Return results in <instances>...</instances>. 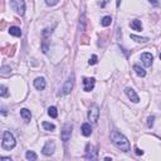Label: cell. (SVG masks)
Listing matches in <instances>:
<instances>
[{"mask_svg": "<svg viewBox=\"0 0 161 161\" xmlns=\"http://www.w3.org/2000/svg\"><path fill=\"white\" fill-rule=\"evenodd\" d=\"M111 141L117 149L123 152H128L131 150V145H130V141L127 140V137L116 130L111 131Z\"/></svg>", "mask_w": 161, "mask_h": 161, "instance_id": "6da1fadb", "label": "cell"}, {"mask_svg": "<svg viewBox=\"0 0 161 161\" xmlns=\"http://www.w3.org/2000/svg\"><path fill=\"white\" fill-rule=\"evenodd\" d=\"M17 145V141H15L14 135L10 131H4L3 133V141H1V147L4 150H13Z\"/></svg>", "mask_w": 161, "mask_h": 161, "instance_id": "7a4b0ae2", "label": "cell"}, {"mask_svg": "<svg viewBox=\"0 0 161 161\" xmlns=\"http://www.w3.org/2000/svg\"><path fill=\"white\" fill-rule=\"evenodd\" d=\"M98 117H100V107L96 103H93L88 110V121L96 123L98 121Z\"/></svg>", "mask_w": 161, "mask_h": 161, "instance_id": "3957f363", "label": "cell"}, {"mask_svg": "<svg viewBox=\"0 0 161 161\" xmlns=\"http://www.w3.org/2000/svg\"><path fill=\"white\" fill-rule=\"evenodd\" d=\"M12 8L18 15L25 14V1L24 0H12Z\"/></svg>", "mask_w": 161, "mask_h": 161, "instance_id": "277c9868", "label": "cell"}, {"mask_svg": "<svg viewBox=\"0 0 161 161\" xmlns=\"http://www.w3.org/2000/svg\"><path fill=\"white\" fill-rule=\"evenodd\" d=\"M54 151H56V142L53 140L47 141L42 149V152H43V155H45V156H52V155L54 154Z\"/></svg>", "mask_w": 161, "mask_h": 161, "instance_id": "5b68a950", "label": "cell"}, {"mask_svg": "<svg viewBox=\"0 0 161 161\" xmlns=\"http://www.w3.org/2000/svg\"><path fill=\"white\" fill-rule=\"evenodd\" d=\"M72 135V126L69 123H66L63 127H62V131H61V138L63 142H68L69 138H71Z\"/></svg>", "mask_w": 161, "mask_h": 161, "instance_id": "8992f818", "label": "cell"}, {"mask_svg": "<svg viewBox=\"0 0 161 161\" xmlns=\"http://www.w3.org/2000/svg\"><path fill=\"white\" fill-rule=\"evenodd\" d=\"M73 84H74V82H73V77L67 78V80H66V82H64V84H63L62 94L67 96V94L71 93V92H72V89H73Z\"/></svg>", "mask_w": 161, "mask_h": 161, "instance_id": "52a82bcc", "label": "cell"}, {"mask_svg": "<svg viewBox=\"0 0 161 161\" xmlns=\"http://www.w3.org/2000/svg\"><path fill=\"white\" fill-rule=\"evenodd\" d=\"M96 79L94 78H83V91L84 92H91L94 88Z\"/></svg>", "mask_w": 161, "mask_h": 161, "instance_id": "ba28073f", "label": "cell"}, {"mask_svg": "<svg viewBox=\"0 0 161 161\" xmlns=\"http://www.w3.org/2000/svg\"><path fill=\"white\" fill-rule=\"evenodd\" d=\"M141 61H142L145 67H151V64L154 62V56L149 52H145L141 54Z\"/></svg>", "mask_w": 161, "mask_h": 161, "instance_id": "9c48e42d", "label": "cell"}, {"mask_svg": "<svg viewBox=\"0 0 161 161\" xmlns=\"http://www.w3.org/2000/svg\"><path fill=\"white\" fill-rule=\"evenodd\" d=\"M87 160H94L97 159V151H94V147L91 146L88 143L87 147H86V156H84Z\"/></svg>", "mask_w": 161, "mask_h": 161, "instance_id": "30bf717a", "label": "cell"}, {"mask_svg": "<svg viewBox=\"0 0 161 161\" xmlns=\"http://www.w3.org/2000/svg\"><path fill=\"white\" fill-rule=\"evenodd\" d=\"M125 93H126L127 97L133 102V103H138V102H140V98H138V96H137V93H136V91H135V89H132V88H126V89H125Z\"/></svg>", "mask_w": 161, "mask_h": 161, "instance_id": "8fae6325", "label": "cell"}, {"mask_svg": "<svg viewBox=\"0 0 161 161\" xmlns=\"http://www.w3.org/2000/svg\"><path fill=\"white\" fill-rule=\"evenodd\" d=\"M45 86H47L45 79L43 78V77H38V78L34 79V87L38 89V91H43V89L45 88Z\"/></svg>", "mask_w": 161, "mask_h": 161, "instance_id": "7c38bea8", "label": "cell"}, {"mask_svg": "<svg viewBox=\"0 0 161 161\" xmlns=\"http://www.w3.org/2000/svg\"><path fill=\"white\" fill-rule=\"evenodd\" d=\"M80 131H82V135L86 137L92 135V127H91L89 123H83L82 127H80Z\"/></svg>", "mask_w": 161, "mask_h": 161, "instance_id": "4fadbf2b", "label": "cell"}, {"mask_svg": "<svg viewBox=\"0 0 161 161\" xmlns=\"http://www.w3.org/2000/svg\"><path fill=\"white\" fill-rule=\"evenodd\" d=\"M20 116H21V119H23L25 122H30V120H31L30 111L26 110V108H21V110H20Z\"/></svg>", "mask_w": 161, "mask_h": 161, "instance_id": "5bb4252c", "label": "cell"}, {"mask_svg": "<svg viewBox=\"0 0 161 161\" xmlns=\"http://www.w3.org/2000/svg\"><path fill=\"white\" fill-rule=\"evenodd\" d=\"M130 26L133 29V30H137V31H141L142 30V23H141V20H132L131 23H130Z\"/></svg>", "mask_w": 161, "mask_h": 161, "instance_id": "9a60e30c", "label": "cell"}, {"mask_svg": "<svg viewBox=\"0 0 161 161\" xmlns=\"http://www.w3.org/2000/svg\"><path fill=\"white\" fill-rule=\"evenodd\" d=\"M133 71H135V73L138 77H145L146 76V71H145L143 68H141V66H138V64H135V66H133Z\"/></svg>", "mask_w": 161, "mask_h": 161, "instance_id": "2e32d148", "label": "cell"}, {"mask_svg": "<svg viewBox=\"0 0 161 161\" xmlns=\"http://www.w3.org/2000/svg\"><path fill=\"white\" fill-rule=\"evenodd\" d=\"M9 34L13 35V37H21V30H20L19 26H10Z\"/></svg>", "mask_w": 161, "mask_h": 161, "instance_id": "e0dca14e", "label": "cell"}, {"mask_svg": "<svg viewBox=\"0 0 161 161\" xmlns=\"http://www.w3.org/2000/svg\"><path fill=\"white\" fill-rule=\"evenodd\" d=\"M130 37H131V39H133L137 43H147L149 42V38H146V37H138V35H135V34H131Z\"/></svg>", "mask_w": 161, "mask_h": 161, "instance_id": "ac0fdd59", "label": "cell"}, {"mask_svg": "<svg viewBox=\"0 0 161 161\" xmlns=\"http://www.w3.org/2000/svg\"><path fill=\"white\" fill-rule=\"evenodd\" d=\"M48 115H49L52 119H57L58 117V111H57V107L54 106H50L49 108H48Z\"/></svg>", "mask_w": 161, "mask_h": 161, "instance_id": "d6986e66", "label": "cell"}, {"mask_svg": "<svg viewBox=\"0 0 161 161\" xmlns=\"http://www.w3.org/2000/svg\"><path fill=\"white\" fill-rule=\"evenodd\" d=\"M111 23H112V18L110 17V15H106V17H103L101 19V25L102 26H108V25H111Z\"/></svg>", "mask_w": 161, "mask_h": 161, "instance_id": "ffe728a7", "label": "cell"}, {"mask_svg": "<svg viewBox=\"0 0 161 161\" xmlns=\"http://www.w3.org/2000/svg\"><path fill=\"white\" fill-rule=\"evenodd\" d=\"M25 159L29 160V161H35L37 159H38V155H37L34 151H26L25 154Z\"/></svg>", "mask_w": 161, "mask_h": 161, "instance_id": "44dd1931", "label": "cell"}, {"mask_svg": "<svg viewBox=\"0 0 161 161\" xmlns=\"http://www.w3.org/2000/svg\"><path fill=\"white\" fill-rule=\"evenodd\" d=\"M42 125H43V128H44L45 131H54L56 130V125H53V123H50V122L44 121Z\"/></svg>", "mask_w": 161, "mask_h": 161, "instance_id": "7402d4cb", "label": "cell"}, {"mask_svg": "<svg viewBox=\"0 0 161 161\" xmlns=\"http://www.w3.org/2000/svg\"><path fill=\"white\" fill-rule=\"evenodd\" d=\"M10 72H12V68H10L9 66H3V67H1V71H0V73H1V76H5V74H9Z\"/></svg>", "mask_w": 161, "mask_h": 161, "instance_id": "603a6c76", "label": "cell"}, {"mask_svg": "<svg viewBox=\"0 0 161 161\" xmlns=\"http://www.w3.org/2000/svg\"><path fill=\"white\" fill-rule=\"evenodd\" d=\"M0 96L1 97H7L8 96V88L5 86H0Z\"/></svg>", "mask_w": 161, "mask_h": 161, "instance_id": "cb8c5ba5", "label": "cell"}, {"mask_svg": "<svg viewBox=\"0 0 161 161\" xmlns=\"http://www.w3.org/2000/svg\"><path fill=\"white\" fill-rule=\"evenodd\" d=\"M97 62H98V57L96 56V54H93L92 57L89 58V61H88V64H89V66H93V64H96V63H97Z\"/></svg>", "mask_w": 161, "mask_h": 161, "instance_id": "d4e9b609", "label": "cell"}, {"mask_svg": "<svg viewBox=\"0 0 161 161\" xmlns=\"http://www.w3.org/2000/svg\"><path fill=\"white\" fill-rule=\"evenodd\" d=\"M58 3H59V0H45V4L48 7H54Z\"/></svg>", "mask_w": 161, "mask_h": 161, "instance_id": "484cf974", "label": "cell"}, {"mask_svg": "<svg viewBox=\"0 0 161 161\" xmlns=\"http://www.w3.org/2000/svg\"><path fill=\"white\" fill-rule=\"evenodd\" d=\"M154 121H155V117H154V116H150L149 119H147V126H149L150 128L154 126Z\"/></svg>", "mask_w": 161, "mask_h": 161, "instance_id": "4316f807", "label": "cell"}, {"mask_svg": "<svg viewBox=\"0 0 161 161\" xmlns=\"http://www.w3.org/2000/svg\"><path fill=\"white\" fill-rule=\"evenodd\" d=\"M43 53H48V40L44 39L43 42Z\"/></svg>", "mask_w": 161, "mask_h": 161, "instance_id": "83f0119b", "label": "cell"}, {"mask_svg": "<svg viewBox=\"0 0 161 161\" xmlns=\"http://www.w3.org/2000/svg\"><path fill=\"white\" fill-rule=\"evenodd\" d=\"M149 1H150V4H152L154 7H159V1H157V0H149Z\"/></svg>", "mask_w": 161, "mask_h": 161, "instance_id": "f1b7e54d", "label": "cell"}, {"mask_svg": "<svg viewBox=\"0 0 161 161\" xmlns=\"http://www.w3.org/2000/svg\"><path fill=\"white\" fill-rule=\"evenodd\" d=\"M135 151H136V155H143V151H142V150H140L138 147L135 149Z\"/></svg>", "mask_w": 161, "mask_h": 161, "instance_id": "f546056e", "label": "cell"}, {"mask_svg": "<svg viewBox=\"0 0 161 161\" xmlns=\"http://www.w3.org/2000/svg\"><path fill=\"white\" fill-rule=\"evenodd\" d=\"M1 160H4V161H10V160H12V159H10V157H1Z\"/></svg>", "mask_w": 161, "mask_h": 161, "instance_id": "4dcf8cb0", "label": "cell"}, {"mask_svg": "<svg viewBox=\"0 0 161 161\" xmlns=\"http://www.w3.org/2000/svg\"><path fill=\"white\" fill-rule=\"evenodd\" d=\"M1 113L5 116V115H7V110H5V108H3V110H1Z\"/></svg>", "mask_w": 161, "mask_h": 161, "instance_id": "1f68e13d", "label": "cell"}, {"mask_svg": "<svg viewBox=\"0 0 161 161\" xmlns=\"http://www.w3.org/2000/svg\"><path fill=\"white\" fill-rule=\"evenodd\" d=\"M120 4H121V0H116V5H117V7H120Z\"/></svg>", "mask_w": 161, "mask_h": 161, "instance_id": "d6a6232c", "label": "cell"}, {"mask_svg": "<svg viewBox=\"0 0 161 161\" xmlns=\"http://www.w3.org/2000/svg\"><path fill=\"white\" fill-rule=\"evenodd\" d=\"M160 59H161V53H160Z\"/></svg>", "mask_w": 161, "mask_h": 161, "instance_id": "836d02e7", "label": "cell"}]
</instances>
